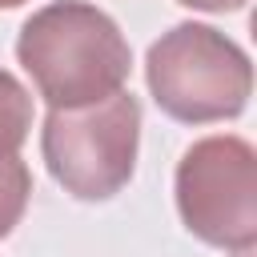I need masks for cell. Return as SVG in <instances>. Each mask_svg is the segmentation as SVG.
I'll return each mask as SVG.
<instances>
[{
	"label": "cell",
	"mask_w": 257,
	"mask_h": 257,
	"mask_svg": "<svg viewBox=\"0 0 257 257\" xmlns=\"http://www.w3.org/2000/svg\"><path fill=\"white\" fill-rule=\"evenodd\" d=\"M16 60L48 108H76L124 88L133 48L116 20L88 0H52L16 36Z\"/></svg>",
	"instance_id": "1"
},
{
	"label": "cell",
	"mask_w": 257,
	"mask_h": 257,
	"mask_svg": "<svg viewBox=\"0 0 257 257\" xmlns=\"http://www.w3.org/2000/svg\"><path fill=\"white\" fill-rule=\"evenodd\" d=\"M145 80L165 116L181 124H213L245 112L253 64L237 40L189 20L149 44Z\"/></svg>",
	"instance_id": "2"
},
{
	"label": "cell",
	"mask_w": 257,
	"mask_h": 257,
	"mask_svg": "<svg viewBox=\"0 0 257 257\" xmlns=\"http://www.w3.org/2000/svg\"><path fill=\"white\" fill-rule=\"evenodd\" d=\"M141 149V100L133 92H112L76 108H48L40 153L52 181L76 201L116 197L137 169Z\"/></svg>",
	"instance_id": "3"
},
{
	"label": "cell",
	"mask_w": 257,
	"mask_h": 257,
	"mask_svg": "<svg viewBox=\"0 0 257 257\" xmlns=\"http://www.w3.org/2000/svg\"><path fill=\"white\" fill-rule=\"evenodd\" d=\"M177 213L185 229L225 253H249L257 241V153L245 137L221 133L185 149L177 177Z\"/></svg>",
	"instance_id": "4"
},
{
	"label": "cell",
	"mask_w": 257,
	"mask_h": 257,
	"mask_svg": "<svg viewBox=\"0 0 257 257\" xmlns=\"http://www.w3.org/2000/svg\"><path fill=\"white\" fill-rule=\"evenodd\" d=\"M28 133H32V92L8 68H0V161L20 157Z\"/></svg>",
	"instance_id": "5"
},
{
	"label": "cell",
	"mask_w": 257,
	"mask_h": 257,
	"mask_svg": "<svg viewBox=\"0 0 257 257\" xmlns=\"http://www.w3.org/2000/svg\"><path fill=\"white\" fill-rule=\"evenodd\" d=\"M28 197H32V173L20 157H4L0 161V237H8L24 209H28Z\"/></svg>",
	"instance_id": "6"
},
{
	"label": "cell",
	"mask_w": 257,
	"mask_h": 257,
	"mask_svg": "<svg viewBox=\"0 0 257 257\" xmlns=\"http://www.w3.org/2000/svg\"><path fill=\"white\" fill-rule=\"evenodd\" d=\"M185 8H197V12H237L245 8V0H177Z\"/></svg>",
	"instance_id": "7"
},
{
	"label": "cell",
	"mask_w": 257,
	"mask_h": 257,
	"mask_svg": "<svg viewBox=\"0 0 257 257\" xmlns=\"http://www.w3.org/2000/svg\"><path fill=\"white\" fill-rule=\"evenodd\" d=\"M24 0H0V8H20Z\"/></svg>",
	"instance_id": "8"
},
{
	"label": "cell",
	"mask_w": 257,
	"mask_h": 257,
	"mask_svg": "<svg viewBox=\"0 0 257 257\" xmlns=\"http://www.w3.org/2000/svg\"><path fill=\"white\" fill-rule=\"evenodd\" d=\"M237 257H249V253H237Z\"/></svg>",
	"instance_id": "9"
}]
</instances>
